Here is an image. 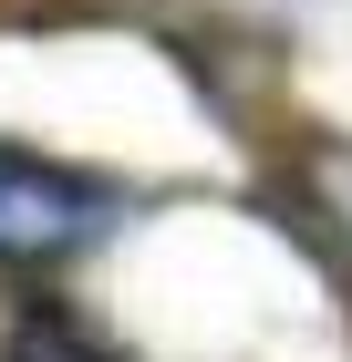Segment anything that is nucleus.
<instances>
[{
    "instance_id": "f257e3e1",
    "label": "nucleus",
    "mask_w": 352,
    "mask_h": 362,
    "mask_svg": "<svg viewBox=\"0 0 352 362\" xmlns=\"http://www.w3.org/2000/svg\"><path fill=\"white\" fill-rule=\"evenodd\" d=\"M114 218H125V197L104 176H73L52 156H11L0 145V259H31V269L83 259Z\"/></svg>"
},
{
    "instance_id": "f03ea898",
    "label": "nucleus",
    "mask_w": 352,
    "mask_h": 362,
    "mask_svg": "<svg viewBox=\"0 0 352 362\" xmlns=\"http://www.w3.org/2000/svg\"><path fill=\"white\" fill-rule=\"evenodd\" d=\"M0 362H135V352L104 341L93 321H73V310H21V332H11Z\"/></svg>"
}]
</instances>
